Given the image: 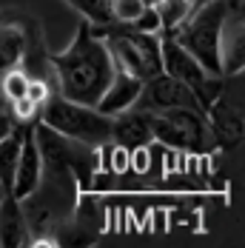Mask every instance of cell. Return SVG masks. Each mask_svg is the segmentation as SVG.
<instances>
[{
  "instance_id": "1",
  "label": "cell",
  "mask_w": 245,
  "mask_h": 248,
  "mask_svg": "<svg viewBox=\"0 0 245 248\" xmlns=\"http://www.w3.org/2000/svg\"><path fill=\"white\" fill-rule=\"evenodd\" d=\"M51 69L57 75V94L83 106H94L117 72L103 37L89 20L77 26V34L66 49L51 54Z\"/></svg>"
},
{
  "instance_id": "2",
  "label": "cell",
  "mask_w": 245,
  "mask_h": 248,
  "mask_svg": "<svg viewBox=\"0 0 245 248\" xmlns=\"http://www.w3.org/2000/svg\"><path fill=\"white\" fill-rule=\"evenodd\" d=\"M228 23V0H199L194 12L174 29L168 37H174L194 60L214 77H222V31Z\"/></svg>"
},
{
  "instance_id": "3",
  "label": "cell",
  "mask_w": 245,
  "mask_h": 248,
  "mask_svg": "<svg viewBox=\"0 0 245 248\" xmlns=\"http://www.w3.org/2000/svg\"><path fill=\"white\" fill-rule=\"evenodd\" d=\"M40 108H43V123L60 131L63 137H72L92 149L111 140V117L100 114L94 106L74 103L63 94H49V100Z\"/></svg>"
},
{
  "instance_id": "4",
  "label": "cell",
  "mask_w": 245,
  "mask_h": 248,
  "mask_svg": "<svg viewBox=\"0 0 245 248\" xmlns=\"http://www.w3.org/2000/svg\"><path fill=\"white\" fill-rule=\"evenodd\" d=\"M151 134L163 146L188 154H205L211 149V131L205 123V114L197 108H166L151 114Z\"/></svg>"
},
{
  "instance_id": "5",
  "label": "cell",
  "mask_w": 245,
  "mask_h": 248,
  "mask_svg": "<svg viewBox=\"0 0 245 248\" xmlns=\"http://www.w3.org/2000/svg\"><path fill=\"white\" fill-rule=\"evenodd\" d=\"M160 54H163V72L168 77H174V80H180L183 86H188L191 94L197 97V103L202 106V111H208V106L222 94L220 77L208 75L194 60V54H188L174 37L163 40V51Z\"/></svg>"
},
{
  "instance_id": "6",
  "label": "cell",
  "mask_w": 245,
  "mask_h": 248,
  "mask_svg": "<svg viewBox=\"0 0 245 248\" xmlns=\"http://www.w3.org/2000/svg\"><path fill=\"white\" fill-rule=\"evenodd\" d=\"M183 106L202 111V106L197 103V97L191 94V89L183 86L180 80L168 77L166 72L148 77L146 83H143V92H140L137 103H134V108H143V111H151V114L154 111H166V108H183Z\"/></svg>"
},
{
  "instance_id": "7",
  "label": "cell",
  "mask_w": 245,
  "mask_h": 248,
  "mask_svg": "<svg viewBox=\"0 0 245 248\" xmlns=\"http://www.w3.org/2000/svg\"><path fill=\"white\" fill-rule=\"evenodd\" d=\"M43 183V157L34 143L31 128H26L20 134V157H17V169H15V183H12V197L15 200H29Z\"/></svg>"
},
{
  "instance_id": "8",
  "label": "cell",
  "mask_w": 245,
  "mask_h": 248,
  "mask_svg": "<svg viewBox=\"0 0 245 248\" xmlns=\"http://www.w3.org/2000/svg\"><path fill=\"white\" fill-rule=\"evenodd\" d=\"M143 77H134L128 75V72H114L111 77V83L106 86V92L100 94V100L94 103V108H97L100 114H106V117H117L122 111H128V108H134V103L140 97V92H143Z\"/></svg>"
},
{
  "instance_id": "9",
  "label": "cell",
  "mask_w": 245,
  "mask_h": 248,
  "mask_svg": "<svg viewBox=\"0 0 245 248\" xmlns=\"http://www.w3.org/2000/svg\"><path fill=\"white\" fill-rule=\"evenodd\" d=\"M111 140L125 146V149L148 146L154 140V134H151V111L128 108L117 117H111Z\"/></svg>"
},
{
  "instance_id": "10",
  "label": "cell",
  "mask_w": 245,
  "mask_h": 248,
  "mask_svg": "<svg viewBox=\"0 0 245 248\" xmlns=\"http://www.w3.org/2000/svg\"><path fill=\"white\" fill-rule=\"evenodd\" d=\"M205 123L211 131V140L217 146H234L243 137V117L237 114V108H231L225 100H214L205 111Z\"/></svg>"
},
{
  "instance_id": "11",
  "label": "cell",
  "mask_w": 245,
  "mask_h": 248,
  "mask_svg": "<svg viewBox=\"0 0 245 248\" xmlns=\"http://www.w3.org/2000/svg\"><path fill=\"white\" fill-rule=\"evenodd\" d=\"M29 243H31V234H29V223L20 208V200L6 194L0 200V246L17 248L29 246Z\"/></svg>"
},
{
  "instance_id": "12",
  "label": "cell",
  "mask_w": 245,
  "mask_h": 248,
  "mask_svg": "<svg viewBox=\"0 0 245 248\" xmlns=\"http://www.w3.org/2000/svg\"><path fill=\"white\" fill-rule=\"evenodd\" d=\"M122 31L128 34V40H131V46L137 49L140 54V60H143V69H146V80L154 75H160L163 72V40L157 37V34H148V31H131V29H125L122 26Z\"/></svg>"
},
{
  "instance_id": "13",
  "label": "cell",
  "mask_w": 245,
  "mask_h": 248,
  "mask_svg": "<svg viewBox=\"0 0 245 248\" xmlns=\"http://www.w3.org/2000/svg\"><path fill=\"white\" fill-rule=\"evenodd\" d=\"M26 54V31L15 23L0 26V75L20 66Z\"/></svg>"
},
{
  "instance_id": "14",
  "label": "cell",
  "mask_w": 245,
  "mask_h": 248,
  "mask_svg": "<svg viewBox=\"0 0 245 248\" xmlns=\"http://www.w3.org/2000/svg\"><path fill=\"white\" fill-rule=\"evenodd\" d=\"M17 157H20V134H9L0 140V188L6 194H12V183H15V169H17Z\"/></svg>"
},
{
  "instance_id": "15",
  "label": "cell",
  "mask_w": 245,
  "mask_h": 248,
  "mask_svg": "<svg viewBox=\"0 0 245 248\" xmlns=\"http://www.w3.org/2000/svg\"><path fill=\"white\" fill-rule=\"evenodd\" d=\"M72 9H77L83 15V20H89L92 26H108L114 23L111 15V0H66Z\"/></svg>"
},
{
  "instance_id": "16",
  "label": "cell",
  "mask_w": 245,
  "mask_h": 248,
  "mask_svg": "<svg viewBox=\"0 0 245 248\" xmlns=\"http://www.w3.org/2000/svg\"><path fill=\"white\" fill-rule=\"evenodd\" d=\"M26 86H29V75L20 66H15V69H9V72L0 75V92L9 97V103L26 97Z\"/></svg>"
},
{
  "instance_id": "17",
  "label": "cell",
  "mask_w": 245,
  "mask_h": 248,
  "mask_svg": "<svg viewBox=\"0 0 245 248\" xmlns=\"http://www.w3.org/2000/svg\"><path fill=\"white\" fill-rule=\"evenodd\" d=\"M146 149H148L146 177H151V180H160V177L166 174V149H168V146H163L160 140H151Z\"/></svg>"
},
{
  "instance_id": "18",
  "label": "cell",
  "mask_w": 245,
  "mask_h": 248,
  "mask_svg": "<svg viewBox=\"0 0 245 248\" xmlns=\"http://www.w3.org/2000/svg\"><path fill=\"white\" fill-rule=\"evenodd\" d=\"M146 9L143 0H111V15L117 23H131L140 17V12Z\"/></svg>"
},
{
  "instance_id": "19",
  "label": "cell",
  "mask_w": 245,
  "mask_h": 248,
  "mask_svg": "<svg viewBox=\"0 0 245 248\" xmlns=\"http://www.w3.org/2000/svg\"><path fill=\"white\" fill-rule=\"evenodd\" d=\"M125 29H131V31H148V34H157L160 31V15H157V9L154 6H146L143 12H140V17L137 20H131V23H122Z\"/></svg>"
},
{
  "instance_id": "20",
  "label": "cell",
  "mask_w": 245,
  "mask_h": 248,
  "mask_svg": "<svg viewBox=\"0 0 245 248\" xmlns=\"http://www.w3.org/2000/svg\"><path fill=\"white\" fill-rule=\"evenodd\" d=\"M89 191H92V194H111V191H117V174L103 171V169H94Z\"/></svg>"
},
{
  "instance_id": "21",
  "label": "cell",
  "mask_w": 245,
  "mask_h": 248,
  "mask_svg": "<svg viewBox=\"0 0 245 248\" xmlns=\"http://www.w3.org/2000/svg\"><path fill=\"white\" fill-rule=\"evenodd\" d=\"M49 94H51V92H49V86H46L43 80H37V77L31 80V77H29V86H26V97L31 100L34 106H43V103L49 100Z\"/></svg>"
},
{
  "instance_id": "22",
  "label": "cell",
  "mask_w": 245,
  "mask_h": 248,
  "mask_svg": "<svg viewBox=\"0 0 245 248\" xmlns=\"http://www.w3.org/2000/svg\"><path fill=\"white\" fill-rule=\"evenodd\" d=\"M111 143H114V140H111ZM125 169H128V149L120 146V143H114V146H111V171L122 174Z\"/></svg>"
},
{
  "instance_id": "23",
  "label": "cell",
  "mask_w": 245,
  "mask_h": 248,
  "mask_svg": "<svg viewBox=\"0 0 245 248\" xmlns=\"http://www.w3.org/2000/svg\"><path fill=\"white\" fill-rule=\"evenodd\" d=\"M12 106H15V117H17V120H31V117L37 114V108H40V106H34V103H31L29 97L15 100Z\"/></svg>"
},
{
  "instance_id": "24",
  "label": "cell",
  "mask_w": 245,
  "mask_h": 248,
  "mask_svg": "<svg viewBox=\"0 0 245 248\" xmlns=\"http://www.w3.org/2000/svg\"><path fill=\"white\" fill-rule=\"evenodd\" d=\"M12 131H15V123H12V117H9V114L0 108V140H3V137H9Z\"/></svg>"
},
{
  "instance_id": "25",
  "label": "cell",
  "mask_w": 245,
  "mask_h": 248,
  "mask_svg": "<svg viewBox=\"0 0 245 248\" xmlns=\"http://www.w3.org/2000/svg\"><path fill=\"white\" fill-rule=\"evenodd\" d=\"M143 3H146V6H154V3H157V0H143Z\"/></svg>"
},
{
  "instance_id": "26",
  "label": "cell",
  "mask_w": 245,
  "mask_h": 248,
  "mask_svg": "<svg viewBox=\"0 0 245 248\" xmlns=\"http://www.w3.org/2000/svg\"><path fill=\"white\" fill-rule=\"evenodd\" d=\"M3 197H6V191H3V188H0V200H3Z\"/></svg>"
}]
</instances>
